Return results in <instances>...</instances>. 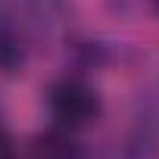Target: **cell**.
<instances>
[{
	"label": "cell",
	"instance_id": "cell-1",
	"mask_svg": "<svg viewBox=\"0 0 159 159\" xmlns=\"http://www.w3.org/2000/svg\"><path fill=\"white\" fill-rule=\"evenodd\" d=\"M100 109H103L100 94L81 78H66L50 91V116L66 131L88 128L91 122L100 119Z\"/></svg>",
	"mask_w": 159,
	"mask_h": 159
},
{
	"label": "cell",
	"instance_id": "cell-2",
	"mask_svg": "<svg viewBox=\"0 0 159 159\" xmlns=\"http://www.w3.org/2000/svg\"><path fill=\"white\" fill-rule=\"evenodd\" d=\"M31 159H84V150L66 128H53V131L34 137Z\"/></svg>",
	"mask_w": 159,
	"mask_h": 159
},
{
	"label": "cell",
	"instance_id": "cell-3",
	"mask_svg": "<svg viewBox=\"0 0 159 159\" xmlns=\"http://www.w3.org/2000/svg\"><path fill=\"white\" fill-rule=\"evenodd\" d=\"M0 159H16V147H13V137L0 128Z\"/></svg>",
	"mask_w": 159,
	"mask_h": 159
},
{
	"label": "cell",
	"instance_id": "cell-4",
	"mask_svg": "<svg viewBox=\"0 0 159 159\" xmlns=\"http://www.w3.org/2000/svg\"><path fill=\"white\" fill-rule=\"evenodd\" d=\"M153 10H156V13H159V0H153Z\"/></svg>",
	"mask_w": 159,
	"mask_h": 159
}]
</instances>
